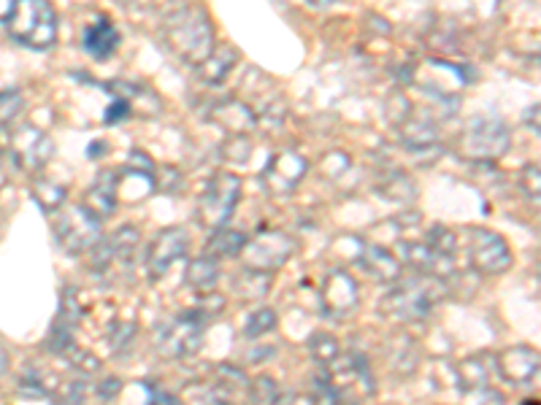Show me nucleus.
<instances>
[{"mask_svg": "<svg viewBox=\"0 0 541 405\" xmlns=\"http://www.w3.org/2000/svg\"><path fill=\"white\" fill-rule=\"evenodd\" d=\"M509 130L501 119L496 117H477L471 119L466 133L460 138V152L474 162H490L509 152Z\"/></svg>", "mask_w": 541, "mask_h": 405, "instance_id": "0eeeda50", "label": "nucleus"}, {"mask_svg": "<svg viewBox=\"0 0 541 405\" xmlns=\"http://www.w3.org/2000/svg\"><path fill=\"white\" fill-rule=\"evenodd\" d=\"M141 387L147 389L149 403H176L174 395H168V392H163V389H157L155 384H149V381H141Z\"/></svg>", "mask_w": 541, "mask_h": 405, "instance_id": "473e14b6", "label": "nucleus"}, {"mask_svg": "<svg viewBox=\"0 0 541 405\" xmlns=\"http://www.w3.org/2000/svg\"><path fill=\"white\" fill-rule=\"evenodd\" d=\"M209 322L211 311L206 303L198 308H190V311H182L174 322H168L163 327V333L157 338V349L168 354V357H176V360L190 357V354L201 349L203 330H206Z\"/></svg>", "mask_w": 541, "mask_h": 405, "instance_id": "39448f33", "label": "nucleus"}, {"mask_svg": "<svg viewBox=\"0 0 541 405\" xmlns=\"http://www.w3.org/2000/svg\"><path fill=\"white\" fill-rule=\"evenodd\" d=\"M309 171V165L303 160L298 152H279L271 157V162L263 171V184H266L268 192L274 195H290L301 179Z\"/></svg>", "mask_w": 541, "mask_h": 405, "instance_id": "9b49d317", "label": "nucleus"}, {"mask_svg": "<svg viewBox=\"0 0 541 405\" xmlns=\"http://www.w3.org/2000/svg\"><path fill=\"white\" fill-rule=\"evenodd\" d=\"M106 152V141H92V146H90V157H95V154H103Z\"/></svg>", "mask_w": 541, "mask_h": 405, "instance_id": "e433bc0d", "label": "nucleus"}, {"mask_svg": "<svg viewBox=\"0 0 541 405\" xmlns=\"http://www.w3.org/2000/svg\"><path fill=\"white\" fill-rule=\"evenodd\" d=\"M6 368H9V354H6V349H0V376L6 373Z\"/></svg>", "mask_w": 541, "mask_h": 405, "instance_id": "58836bf2", "label": "nucleus"}, {"mask_svg": "<svg viewBox=\"0 0 541 405\" xmlns=\"http://www.w3.org/2000/svg\"><path fill=\"white\" fill-rule=\"evenodd\" d=\"M276 327V314L271 308H263V311H257V314L249 316L247 327H244V335L247 338H260V335L271 333Z\"/></svg>", "mask_w": 541, "mask_h": 405, "instance_id": "c85d7f7f", "label": "nucleus"}, {"mask_svg": "<svg viewBox=\"0 0 541 405\" xmlns=\"http://www.w3.org/2000/svg\"><path fill=\"white\" fill-rule=\"evenodd\" d=\"M0 189H3V176H0Z\"/></svg>", "mask_w": 541, "mask_h": 405, "instance_id": "a19ab883", "label": "nucleus"}, {"mask_svg": "<svg viewBox=\"0 0 541 405\" xmlns=\"http://www.w3.org/2000/svg\"><path fill=\"white\" fill-rule=\"evenodd\" d=\"M268 287H271V273L257 268L244 270L239 276V284H236V289H239L244 297H263L268 292Z\"/></svg>", "mask_w": 541, "mask_h": 405, "instance_id": "393cba45", "label": "nucleus"}, {"mask_svg": "<svg viewBox=\"0 0 541 405\" xmlns=\"http://www.w3.org/2000/svg\"><path fill=\"white\" fill-rule=\"evenodd\" d=\"M209 117L211 122H217L222 130H228V133L233 135H247L249 130L257 127L255 111H252L244 100L236 98L217 100V103L209 108Z\"/></svg>", "mask_w": 541, "mask_h": 405, "instance_id": "dca6fc26", "label": "nucleus"}, {"mask_svg": "<svg viewBox=\"0 0 541 405\" xmlns=\"http://www.w3.org/2000/svg\"><path fill=\"white\" fill-rule=\"evenodd\" d=\"M84 397H87V387H84V381H74L68 392H65V400L68 403H84Z\"/></svg>", "mask_w": 541, "mask_h": 405, "instance_id": "72a5a7b5", "label": "nucleus"}, {"mask_svg": "<svg viewBox=\"0 0 541 405\" xmlns=\"http://www.w3.org/2000/svg\"><path fill=\"white\" fill-rule=\"evenodd\" d=\"M249 397H252L255 403H276V400H279V389H276L274 378H257L255 384L249 387Z\"/></svg>", "mask_w": 541, "mask_h": 405, "instance_id": "c756f323", "label": "nucleus"}, {"mask_svg": "<svg viewBox=\"0 0 541 405\" xmlns=\"http://www.w3.org/2000/svg\"><path fill=\"white\" fill-rule=\"evenodd\" d=\"M360 265L366 268L379 281H398L401 279V260L393 252H387L382 246H366V252L360 254Z\"/></svg>", "mask_w": 541, "mask_h": 405, "instance_id": "6ab92c4d", "label": "nucleus"}, {"mask_svg": "<svg viewBox=\"0 0 541 405\" xmlns=\"http://www.w3.org/2000/svg\"><path fill=\"white\" fill-rule=\"evenodd\" d=\"M30 195H33L38 208L46 211V214H55L57 208L65 206V189L60 187V184H55L52 179H41V176L33 179V184H30Z\"/></svg>", "mask_w": 541, "mask_h": 405, "instance_id": "5701e85b", "label": "nucleus"}, {"mask_svg": "<svg viewBox=\"0 0 541 405\" xmlns=\"http://www.w3.org/2000/svg\"><path fill=\"white\" fill-rule=\"evenodd\" d=\"M120 389H122L120 381H117V378H109V381H106V384H103V387L98 389V395L106 397V400H109V397L117 395V392H120Z\"/></svg>", "mask_w": 541, "mask_h": 405, "instance_id": "f704fd0d", "label": "nucleus"}, {"mask_svg": "<svg viewBox=\"0 0 541 405\" xmlns=\"http://www.w3.org/2000/svg\"><path fill=\"white\" fill-rule=\"evenodd\" d=\"M55 241L68 254L90 252L101 241V219L87 206H60L55 211Z\"/></svg>", "mask_w": 541, "mask_h": 405, "instance_id": "20e7f679", "label": "nucleus"}, {"mask_svg": "<svg viewBox=\"0 0 541 405\" xmlns=\"http://www.w3.org/2000/svg\"><path fill=\"white\" fill-rule=\"evenodd\" d=\"M117 198H120V176L111 171L98 173V179L87 192V208L98 219H106V216L114 214L117 208Z\"/></svg>", "mask_w": 541, "mask_h": 405, "instance_id": "f3484780", "label": "nucleus"}, {"mask_svg": "<svg viewBox=\"0 0 541 405\" xmlns=\"http://www.w3.org/2000/svg\"><path fill=\"white\" fill-rule=\"evenodd\" d=\"M466 254L471 268L485 276H498L512 268V252L509 243L493 230L485 227H468L466 230Z\"/></svg>", "mask_w": 541, "mask_h": 405, "instance_id": "6e6552de", "label": "nucleus"}, {"mask_svg": "<svg viewBox=\"0 0 541 405\" xmlns=\"http://www.w3.org/2000/svg\"><path fill=\"white\" fill-rule=\"evenodd\" d=\"M14 6H17V0H0V22H6L11 17Z\"/></svg>", "mask_w": 541, "mask_h": 405, "instance_id": "c9c22d12", "label": "nucleus"}, {"mask_svg": "<svg viewBox=\"0 0 541 405\" xmlns=\"http://www.w3.org/2000/svg\"><path fill=\"white\" fill-rule=\"evenodd\" d=\"M0 157H3V152H0Z\"/></svg>", "mask_w": 541, "mask_h": 405, "instance_id": "79ce46f5", "label": "nucleus"}, {"mask_svg": "<svg viewBox=\"0 0 541 405\" xmlns=\"http://www.w3.org/2000/svg\"><path fill=\"white\" fill-rule=\"evenodd\" d=\"M187 284L198 292H211V289L217 287V281H220V268H217V262L214 257H198V260L190 262V268H187Z\"/></svg>", "mask_w": 541, "mask_h": 405, "instance_id": "4be33fe9", "label": "nucleus"}, {"mask_svg": "<svg viewBox=\"0 0 541 405\" xmlns=\"http://www.w3.org/2000/svg\"><path fill=\"white\" fill-rule=\"evenodd\" d=\"M25 98L19 90H0V127H9L22 114Z\"/></svg>", "mask_w": 541, "mask_h": 405, "instance_id": "bb28decb", "label": "nucleus"}, {"mask_svg": "<svg viewBox=\"0 0 541 405\" xmlns=\"http://www.w3.org/2000/svg\"><path fill=\"white\" fill-rule=\"evenodd\" d=\"M74 365L79 370H84V373H95V370L101 368V362L95 360L92 354H87V351H76V354H74Z\"/></svg>", "mask_w": 541, "mask_h": 405, "instance_id": "2f4dec72", "label": "nucleus"}, {"mask_svg": "<svg viewBox=\"0 0 541 405\" xmlns=\"http://www.w3.org/2000/svg\"><path fill=\"white\" fill-rule=\"evenodd\" d=\"M309 351H312L314 360L328 368V365L339 357V343H336L333 335L317 333V335H312V341H309Z\"/></svg>", "mask_w": 541, "mask_h": 405, "instance_id": "a878e982", "label": "nucleus"}, {"mask_svg": "<svg viewBox=\"0 0 541 405\" xmlns=\"http://www.w3.org/2000/svg\"><path fill=\"white\" fill-rule=\"evenodd\" d=\"M117 3H120V6H136V3H141V0H117Z\"/></svg>", "mask_w": 541, "mask_h": 405, "instance_id": "ea45409f", "label": "nucleus"}, {"mask_svg": "<svg viewBox=\"0 0 541 405\" xmlns=\"http://www.w3.org/2000/svg\"><path fill=\"white\" fill-rule=\"evenodd\" d=\"M306 3H309L312 9H325V6H333L336 0H306Z\"/></svg>", "mask_w": 541, "mask_h": 405, "instance_id": "4c0bfd02", "label": "nucleus"}, {"mask_svg": "<svg viewBox=\"0 0 541 405\" xmlns=\"http://www.w3.org/2000/svg\"><path fill=\"white\" fill-rule=\"evenodd\" d=\"M241 198V181L233 173H220L206 184L198 203V222L206 230H220L228 225V219L236 211V203Z\"/></svg>", "mask_w": 541, "mask_h": 405, "instance_id": "423d86ee", "label": "nucleus"}, {"mask_svg": "<svg viewBox=\"0 0 541 405\" xmlns=\"http://www.w3.org/2000/svg\"><path fill=\"white\" fill-rule=\"evenodd\" d=\"M358 306V284L344 270H331L322 284V308L333 319H344Z\"/></svg>", "mask_w": 541, "mask_h": 405, "instance_id": "f8f14e48", "label": "nucleus"}, {"mask_svg": "<svg viewBox=\"0 0 541 405\" xmlns=\"http://www.w3.org/2000/svg\"><path fill=\"white\" fill-rule=\"evenodd\" d=\"M9 36L17 44L46 52L57 41V11L49 0H17L11 11Z\"/></svg>", "mask_w": 541, "mask_h": 405, "instance_id": "7ed1b4c3", "label": "nucleus"}, {"mask_svg": "<svg viewBox=\"0 0 541 405\" xmlns=\"http://www.w3.org/2000/svg\"><path fill=\"white\" fill-rule=\"evenodd\" d=\"M57 387V384H55ZM52 381H46L38 370H28L25 376L19 378V389H22V395H30V397H52Z\"/></svg>", "mask_w": 541, "mask_h": 405, "instance_id": "cd10ccee", "label": "nucleus"}, {"mask_svg": "<svg viewBox=\"0 0 541 405\" xmlns=\"http://www.w3.org/2000/svg\"><path fill=\"white\" fill-rule=\"evenodd\" d=\"M239 63V52L233 46H214L211 54L203 60L201 65H195L198 79L209 87H217L222 81L228 79V73L233 71V65Z\"/></svg>", "mask_w": 541, "mask_h": 405, "instance_id": "a211bd4d", "label": "nucleus"}, {"mask_svg": "<svg viewBox=\"0 0 541 405\" xmlns=\"http://www.w3.org/2000/svg\"><path fill=\"white\" fill-rule=\"evenodd\" d=\"M120 44H122V33L114 27V22H111L109 17H98L90 27H84V33H82L84 52L92 54V57H95V60H101V63L111 60L114 52L120 49Z\"/></svg>", "mask_w": 541, "mask_h": 405, "instance_id": "2eb2a0df", "label": "nucleus"}, {"mask_svg": "<svg viewBox=\"0 0 541 405\" xmlns=\"http://www.w3.org/2000/svg\"><path fill=\"white\" fill-rule=\"evenodd\" d=\"M295 252V241L287 233H279V230H263L257 233L252 241L247 238L244 243V257H247V268L257 270H276L279 265H285Z\"/></svg>", "mask_w": 541, "mask_h": 405, "instance_id": "9d476101", "label": "nucleus"}, {"mask_svg": "<svg viewBox=\"0 0 541 405\" xmlns=\"http://www.w3.org/2000/svg\"><path fill=\"white\" fill-rule=\"evenodd\" d=\"M444 295H447V287L441 276L420 273V276L404 279L398 287L390 289L382 300V311L401 322H414V319H425L431 314L433 306L444 300Z\"/></svg>", "mask_w": 541, "mask_h": 405, "instance_id": "f03ea898", "label": "nucleus"}, {"mask_svg": "<svg viewBox=\"0 0 541 405\" xmlns=\"http://www.w3.org/2000/svg\"><path fill=\"white\" fill-rule=\"evenodd\" d=\"M160 38L176 60L201 65L214 49V25L201 3H179L163 17Z\"/></svg>", "mask_w": 541, "mask_h": 405, "instance_id": "f257e3e1", "label": "nucleus"}, {"mask_svg": "<svg viewBox=\"0 0 541 405\" xmlns=\"http://www.w3.org/2000/svg\"><path fill=\"white\" fill-rule=\"evenodd\" d=\"M187 246H190V238L182 227H168L157 235L147 252V270L152 273V279H160L176 260H182Z\"/></svg>", "mask_w": 541, "mask_h": 405, "instance_id": "ddd939ff", "label": "nucleus"}, {"mask_svg": "<svg viewBox=\"0 0 541 405\" xmlns=\"http://www.w3.org/2000/svg\"><path fill=\"white\" fill-rule=\"evenodd\" d=\"M496 368L512 387H525L539 376V351L528 346H512L498 354Z\"/></svg>", "mask_w": 541, "mask_h": 405, "instance_id": "4468645a", "label": "nucleus"}, {"mask_svg": "<svg viewBox=\"0 0 541 405\" xmlns=\"http://www.w3.org/2000/svg\"><path fill=\"white\" fill-rule=\"evenodd\" d=\"M523 192L528 195V198L533 200V203H539V165L533 162V165H528L523 171Z\"/></svg>", "mask_w": 541, "mask_h": 405, "instance_id": "7c9ffc66", "label": "nucleus"}, {"mask_svg": "<svg viewBox=\"0 0 541 405\" xmlns=\"http://www.w3.org/2000/svg\"><path fill=\"white\" fill-rule=\"evenodd\" d=\"M376 192H379L382 198L395 200V203H406V200L414 198V184L409 179H406L404 173L395 171V173H390L387 179L379 181Z\"/></svg>", "mask_w": 541, "mask_h": 405, "instance_id": "b1692460", "label": "nucleus"}, {"mask_svg": "<svg viewBox=\"0 0 541 405\" xmlns=\"http://www.w3.org/2000/svg\"><path fill=\"white\" fill-rule=\"evenodd\" d=\"M460 381L466 392H485L490 387V373H493V362L490 357H471V360L460 362Z\"/></svg>", "mask_w": 541, "mask_h": 405, "instance_id": "412c9836", "label": "nucleus"}, {"mask_svg": "<svg viewBox=\"0 0 541 405\" xmlns=\"http://www.w3.org/2000/svg\"><path fill=\"white\" fill-rule=\"evenodd\" d=\"M52 154H55V144L44 130H38L33 125H22L11 133L9 157L19 171H44L49 160H52Z\"/></svg>", "mask_w": 541, "mask_h": 405, "instance_id": "1a4fd4ad", "label": "nucleus"}, {"mask_svg": "<svg viewBox=\"0 0 541 405\" xmlns=\"http://www.w3.org/2000/svg\"><path fill=\"white\" fill-rule=\"evenodd\" d=\"M244 243H247V235L239 233V230H230V227H220V230H214L211 241L206 243V254L217 257V260H233L244 252Z\"/></svg>", "mask_w": 541, "mask_h": 405, "instance_id": "aec40b11", "label": "nucleus"}]
</instances>
